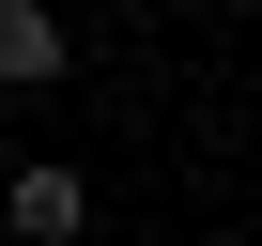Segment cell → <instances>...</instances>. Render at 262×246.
<instances>
[{
  "mask_svg": "<svg viewBox=\"0 0 262 246\" xmlns=\"http://www.w3.org/2000/svg\"><path fill=\"white\" fill-rule=\"evenodd\" d=\"M77 46H62V16L47 0H0V77H62Z\"/></svg>",
  "mask_w": 262,
  "mask_h": 246,
  "instance_id": "cell-2",
  "label": "cell"
},
{
  "mask_svg": "<svg viewBox=\"0 0 262 246\" xmlns=\"http://www.w3.org/2000/svg\"><path fill=\"white\" fill-rule=\"evenodd\" d=\"M0 215H16V246H77L93 185H77V169H16V200H0Z\"/></svg>",
  "mask_w": 262,
  "mask_h": 246,
  "instance_id": "cell-1",
  "label": "cell"
}]
</instances>
